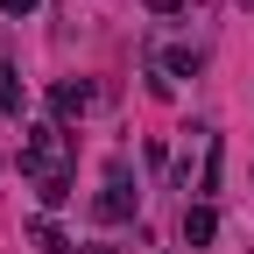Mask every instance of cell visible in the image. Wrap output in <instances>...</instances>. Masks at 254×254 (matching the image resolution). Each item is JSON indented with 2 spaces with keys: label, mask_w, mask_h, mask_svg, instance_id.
Segmentation results:
<instances>
[{
  "label": "cell",
  "mask_w": 254,
  "mask_h": 254,
  "mask_svg": "<svg viewBox=\"0 0 254 254\" xmlns=\"http://www.w3.org/2000/svg\"><path fill=\"white\" fill-rule=\"evenodd\" d=\"M21 177H43V184H64L71 177V134L64 127H28V148H21Z\"/></svg>",
  "instance_id": "1"
},
{
  "label": "cell",
  "mask_w": 254,
  "mask_h": 254,
  "mask_svg": "<svg viewBox=\"0 0 254 254\" xmlns=\"http://www.w3.org/2000/svg\"><path fill=\"white\" fill-rule=\"evenodd\" d=\"M92 219H99V226H127V219H134V177H127V155L106 163V184H99V198H92Z\"/></svg>",
  "instance_id": "2"
},
{
  "label": "cell",
  "mask_w": 254,
  "mask_h": 254,
  "mask_svg": "<svg viewBox=\"0 0 254 254\" xmlns=\"http://www.w3.org/2000/svg\"><path fill=\"white\" fill-rule=\"evenodd\" d=\"M85 106H92V85H85V78H64V85H50V113H57V120H78Z\"/></svg>",
  "instance_id": "3"
},
{
  "label": "cell",
  "mask_w": 254,
  "mask_h": 254,
  "mask_svg": "<svg viewBox=\"0 0 254 254\" xmlns=\"http://www.w3.org/2000/svg\"><path fill=\"white\" fill-rule=\"evenodd\" d=\"M219 184H226V141H205V170H198V205H212L219 198Z\"/></svg>",
  "instance_id": "4"
},
{
  "label": "cell",
  "mask_w": 254,
  "mask_h": 254,
  "mask_svg": "<svg viewBox=\"0 0 254 254\" xmlns=\"http://www.w3.org/2000/svg\"><path fill=\"white\" fill-rule=\"evenodd\" d=\"M219 240V212L212 205H184V247H212Z\"/></svg>",
  "instance_id": "5"
},
{
  "label": "cell",
  "mask_w": 254,
  "mask_h": 254,
  "mask_svg": "<svg viewBox=\"0 0 254 254\" xmlns=\"http://www.w3.org/2000/svg\"><path fill=\"white\" fill-rule=\"evenodd\" d=\"M163 71H170V78H198V71H205V50H190V43L163 50Z\"/></svg>",
  "instance_id": "6"
},
{
  "label": "cell",
  "mask_w": 254,
  "mask_h": 254,
  "mask_svg": "<svg viewBox=\"0 0 254 254\" xmlns=\"http://www.w3.org/2000/svg\"><path fill=\"white\" fill-rule=\"evenodd\" d=\"M28 106V92H21V71L14 64H0V113H21Z\"/></svg>",
  "instance_id": "7"
},
{
  "label": "cell",
  "mask_w": 254,
  "mask_h": 254,
  "mask_svg": "<svg viewBox=\"0 0 254 254\" xmlns=\"http://www.w3.org/2000/svg\"><path fill=\"white\" fill-rule=\"evenodd\" d=\"M28 240H36L43 254H71V240L57 233V219H28Z\"/></svg>",
  "instance_id": "8"
},
{
  "label": "cell",
  "mask_w": 254,
  "mask_h": 254,
  "mask_svg": "<svg viewBox=\"0 0 254 254\" xmlns=\"http://www.w3.org/2000/svg\"><path fill=\"white\" fill-rule=\"evenodd\" d=\"M0 7H7V14L21 21V14H36V7H43V0H0Z\"/></svg>",
  "instance_id": "9"
},
{
  "label": "cell",
  "mask_w": 254,
  "mask_h": 254,
  "mask_svg": "<svg viewBox=\"0 0 254 254\" xmlns=\"http://www.w3.org/2000/svg\"><path fill=\"white\" fill-rule=\"evenodd\" d=\"M148 14H184V0H148Z\"/></svg>",
  "instance_id": "10"
},
{
  "label": "cell",
  "mask_w": 254,
  "mask_h": 254,
  "mask_svg": "<svg viewBox=\"0 0 254 254\" xmlns=\"http://www.w3.org/2000/svg\"><path fill=\"white\" fill-rule=\"evenodd\" d=\"M240 7H254V0H240Z\"/></svg>",
  "instance_id": "11"
}]
</instances>
